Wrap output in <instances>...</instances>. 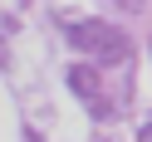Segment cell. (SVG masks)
Returning <instances> with one entry per match:
<instances>
[{"mask_svg":"<svg viewBox=\"0 0 152 142\" xmlns=\"http://www.w3.org/2000/svg\"><path fill=\"white\" fill-rule=\"evenodd\" d=\"M64 79H69V88L79 93V98H98V69H93V64H69V74H64Z\"/></svg>","mask_w":152,"mask_h":142,"instance_id":"obj_2","label":"cell"},{"mask_svg":"<svg viewBox=\"0 0 152 142\" xmlns=\"http://www.w3.org/2000/svg\"><path fill=\"white\" fill-rule=\"evenodd\" d=\"M137 142H152V118L142 122V132H137Z\"/></svg>","mask_w":152,"mask_h":142,"instance_id":"obj_3","label":"cell"},{"mask_svg":"<svg viewBox=\"0 0 152 142\" xmlns=\"http://www.w3.org/2000/svg\"><path fill=\"white\" fill-rule=\"evenodd\" d=\"M5 64H10V54H5V44H0V69H5Z\"/></svg>","mask_w":152,"mask_h":142,"instance_id":"obj_4","label":"cell"},{"mask_svg":"<svg viewBox=\"0 0 152 142\" xmlns=\"http://www.w3.org/2000/svg\"><path fill=\"white\" fill-rule=\"evenodd\" d=\"M69 44H79L83 54H93L98 64H128V39L113 30L108 20H74Z\"/></svg>","mask_w":152,"mask_h":142,"instance_id":"obj_1","label":"cell"}]
</instances>
